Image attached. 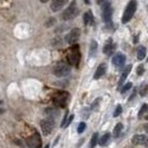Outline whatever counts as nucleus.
I'll return each mask as SVG.
<instances>
[{
  "label": "nucleus",
  "mask_w": 148,
  "mask_h": 148,
  "mask_svg": "<svg viewBox=\"0 0 148 148\" xmlns=\"http://www.w3.org/2000/svg\"><path fill=\"white\" fill-rule=\"evenodd\" d=\"M79 37H80V30L78 29V28H74V29L70 30L68 32V35L66 36V42L71 45V46H74L79 40Z\"/></svg>",
  "instance_id": "nucleus-8"
},
{
  "label": "nucleus",
  "mask_w": 148,
  "mask_h": 148,
  "mask_svg": "<svg viewBox=\"0 0 148 148\" xmlns=\"http://www.w3.org/2000/svg\"><path fill=\"white\" fill-rule=\"evenodd\" d=\"M98 133H95L92 135V137H91V139H90V144H89V148H95L97 145V143H98Z\"/></svg>",
  "instance_id": "nucleus-21"
},
{
  "label": "nucleus",
  "mask_w": 148,
  "mask_h": 148,
  "mask_svg": "<svg viewBox=\"0 0 148 148\" xmlns=\"http://www.w3.org/2000/svg\"><path fill=\"white\" fill-rule=\"evenodd\" d=\"M84 23H85L86 26L94 23V16H92V12H91L90 10H88V11L84 15Z\"/></svg>",
  "instance_id": "nucleus-16"
},
{
  "label": "nucleus",
  "mask_w": 148,
  "mask_h": 148,
  "mask_svg": "<svg viewBox=\"0 0 148 148\" xmlns=\"http://www.w3.org/2000/svg\"><path fill=\"white\" fill-rule=\"evenodd\" d=\"M132 87H133V84H132V82H127L126 85L120 89V92H121V94H125V92H127V91L132 88Z\"/></svg>",
  "instance_id": "nucleus-23"
},
{
  "label": "nucleus",
  "mask_w": 148,
  "mask_h": 148,
  "mask_svg": "<svg viewBox=\"0 0 148 148\" xmlns=\"http://www.w3.org/2000/svg\"><path fill=\"white\" fill-rule=\"evenodd\" d=\"M132 69H133V66H132V65H128V66L124 69V71H123V74H121V76H120V79H119V82H118L119 88L121 87V85H123V84H124V82L126 80V78L128 77V75L130 74Z\"/></svg>",
  "instance_id": "nucleus-15"
},
{
  "label": "nucleus",
  "mask_w": 148,
  "mask_h": 148,
  "mask_svg": "<svg viewBox=\"0 0 148 148\" xmlns=\"http://www.w3.org/2000/svg\"><path fill=\"white\" fill-rule=\"evenodd\" d=\"M80 58H82V53H80L79 46L78 45L71 46V49H70V51L68 52V56H67L69 66L78 67L79 66V62H80Z\"/></svg>",
  "instance_id": "nucleus-1"
},
{
  "label": "nucleus",
  "mask_w": 148,
  "mask_h": 148,
  "mask_svg": "<svg viewBox=\"0 0 148 148\" xmlns=\"http://www.w3.org/2000/svg\"><path fill=\"white\" fill-rule=\"evenodd\" d=\"M69 100V94L67 91H58L53 97V103L58 107L65 108Z\"/></svg>",
  "instance_id": "nucleus-5"
},
{
  "label": "nucleus",
  "mask_w": 148,
  "mask_h": 148,
  "mask_svg": "<svg viewBox=\"0 0 148 148\" xmlns=\"http://www.w3.org/2000/svg\"><path fill=\"white\" fill-rule=\"evenodd\" d=\"M78 15V8H77V3L76 1H73L67 9L64 10V12L61 14V19L62 20H71L74 19L76 16Z\"/></svg>",
  "instance_id": "nucleus-4"
},
{
  "label": "nucleus",
  "mask_w": 148,
  "mask_h": 148,
  "mask_svg": "<svg viewBox=\"0 0 148 148\" xmlns=\"http://www.w3.org/2000/svg\"><path fill=\"white\" fill-rule=\"evenodd\" d=\"M146 139H147V137H146L145 135L138 134V135H135L133 138H132V143H133V145L139 146V145H144Z\"/></svg>",
  "instance_id": "nucleus-14"
},
{
  "label": "nucleus",
  "mask_w": 148,
  "mask_h": 148,
  "mask_svg": "<svg viewBox=\"0 0 148 148\" xmlns=\"http://www.w3.org/2000/svg\"><path fill=\"white\" fill-rule=\"evenodd\" d=\"M123 129H124V125H123L121 123H118L116 126L114 127V130H112V135H114V137H115V138L119 137V135L121 134Z\"/></svg>",
  "instance_id": "nucleus-18"
},
{
  "label": "nucleus",
  "mask_w": 148,
  "mask_h": 148,
  "mask_svg": "<svg viewBox=\"0 0 148 148\" xmlns=\"http://www.w3.org/2000/svg\"><path fill=\"white\" fill-rule=\"evenodd\" d=\"M144 71H145V68L143 65H139V66L137 67V75L138 76H141V75L144 74Z\"/></svg>",
  "instance_id": "nucleus-28"
},
{
  "label": "nucleus",
  "mask_w": 148,
  "mask_h": 148,
  "mask_svg": "<svg viewBox=\"0 0 148 148\" xmlns=\"http://www.w3.org/2000/svg\"><path fill=\"white\" fill-rule=\"evenodd\" d=\"M115 50H116V44L112 41L111 38H109L105 42V46L104 48H103V52H104L105 55H107V56H111L115 52Z\"/></svg>",
  "instance_id": "nucleus-10"
},
{
  "label": "nucleus",
  "mask_w": 148,
  "mask_h": 148,
  "mask_svg": "<svg viewBox=\"0 0 148 148\" xmlns=\"http://www.w3.org/2000/svg\"><path fill=\"white\" fill-rule=\"evenodd\" d=\"M101 15H103V20L106 23H110L111 17H112V7H111L110 2H104Z\"/></svg>",
  "instance_id": "nucleus-9"
},
{
  "label": "nucleus",
  "mask_w": 148,
  "mask_h": 148,
  "mask_svg": "<svg viewBox=\"0 0 148 148\" xmlns=\"http://www.w3.org/2000/svg\"><path fill=\"white\" fill-rule=\"evenodd\" d=\"M147 61H148V58H147Z\"/></svg>",
  "instance_id": "nucleus-35"
},
{
  "label": "nucleus",
  "mask_w": 148,
  "mask_h": 148,
  "mask_svg": "<svg viewBox=\"0 0 148 148\" xmlns=\"http://www.w3.org/2000/svg\"><path fill=\"white\" fill-rule=\"evenodd\" d=\"M145 119H146V120H148V115H147V116H145Z\"/></svg>",
  "instance_id": "nucleus-34"
},
{
  "label": "nucleus",
  "mask_w": 148,
  "mask_h": 148,
  "mask_svg": "<svg viewBox=\"0 0 148 148\" xmlns=\"http://www.w3.org/2000/svg\"><path fill=\"white\" fill-rule=\"evenodd\" d=\"M121 112H123V107H121L120 105H118V106L116 107L115 111H114V117H118Z\"/></svg>",
  "instance_id": "nucleus-26"
},
{
  "label": "nucleus",
  "mask_w": 148,
  "mask_h": 148,
  "mask_svg": "<svg viewBox=\"0 0 148 148\" xmlns=\"http://www.w3.org/2000/svg\"><path fill=\"white\" fill-rule=\"evenodd\" d=\"M67 117H68V111H66V114H65V116H64V119H62V121H61V127H66V124H67Z\"/></svg>",
  "instance_id": "nucleus-29"
},
{
  "label": "nucleus",
  "mask_w": 148,
  "mask_h": 148,
  "mask_svg": "<svg viewBox=\"0 0 148 148\" xmlns=\"http://www.w3.org/2000/svg\"><path fill=\"white\" fill-rule=\"evenodd\" d=\"M85 129H86V123H80L79 125H78V128H77V132H78V134H82L84 132H85Z\"/></svg>",
  "instance_id": "nucleus-25"
},
{
  "label": "nucleus",
  "mask_w": 148,
  "mask_h": 148,
  "mask_svg": "<svg viewBox=\"0 0 148 148\" xmlns=\"http://www.w3.org/2000/svg\"><path fill=\"white\" fill-rule=\"evenodd\" d=\"M44 148H49V145H46V146H45Z\"/></svg>",
  "instance_id": "nucleus-33"
},
{
  "label": "nucleus",
  "mask_w": 148,
  "mask_h": 148,
  "mask_svg": "<svg viewBox=\"0 0 148 148\" xmlns=\"http://www.w3.org/2000/svg\"><path fill=\"white\" fill-rule=\"evenodd\" d=\"M58 109H56V108H48V109H46V114H47V116H48V118H51V117H56V116H58Z\"/></svg>",
  "instance_id": "nucleus-19"
},
{
  "label": "nucleus",
  "mask_w": 148,
  "mask_h": 148,
  "mask_svg": "<svg viewBox=\"0 0 148 148\" xmlns=\"http://www.w3.org/2000/svg\"><path fill=\"white\" fill-rule=\"evenodd\" d=\"M144 129H145V132H146V133L148 134V123H147V124H145V125H144Z\"/></svg>",
  "instance_id": "nucleus-31"
},
{
  "label": "nucleus",
  "mask_w": 148,
  "mask_h": 148,
  "mask_svg": "<svg viewBox=\"0 0 148 148\" xmlns=\"http://www.w3.org/2000/svg\"><path fill=\"white\" fill-rule=\"evenodd\" d=\"M106 71H107V65H106V62H101L97 67L96 71L94 74V79H100L106 74Z\"/></svg>",
  "instance_id": "nucleus-13"
},
{
  "label": "nucleus",
  "mask_w": 148,
  "mask_h": 148,
  "mask_svg": "<svg viewBox=\"0 0 148 148\" xmlns=\"http://www.w3.org/2000/svg\"><path fill=\"white\" fill-rule=\"evenodd\" d=\"M73 120H74V115H70V117H69V118H68V120H67L66 127L68 126V125H70V123H71ZM66 127H65V128H66Z\"/></svg>",
  "instance_id": "nucleus-30"
},
{
  "label": "nucleus",
  "mask_w": 148,
  "mask_h": 148,
  "mask_svg": "<svg viewBox=\"0 0 148 148\" xmlns=\"http://www.w3.org/2000/svg\"><path fill=\"white\" fill-rule=\"evenodd\" d=\"M111 62H112L114 66L123 67L124 66V64L126 62V56H125L124 53H121V52H118V53H116V55L112 57Z\"/></svg>",
  "instance_id": "nucleus-11"
},
{
  "label": "nucleus",
  "mask_w": 148,
  "mask_h": 148,
  "mask_svg": "<svg viewBox=\"0 0 148 148\" xmlns=\"http://www.w3.org/2000/svg\"><path fill=\"white\" fill-rule=\"evenodd\" d=\"M67 3V0H52L50 2V9L53 12L59 11L60 9L65 7V5Z\"/></svg>",
  "instance_id": "nucleus-12"
},
{
  "label": "nucleus",
  "mask_w": 148,
  "mask_h": 148,
  "mask_svg": "<svg viewBox=\"0 0 148 148\" xmlns=\"http://www.w3.org/2000/svg\"><path fill=\"white\" fill-rule=\"evenodd\" d=\"M137 10V1L135 0H130L128 3H127L126 8L124 10V14L121 17V22L123 23H127L132 20V18L134 17L135 12Z\"/></svg>",
  "instance_id": "nucleus-2"
},
{
  "label": "nucleus",
  "mask_w": 148,
  "mask_h": 148,
  "mask_svg": "<svg viewBox=\"0 0 148 148\" xmlns=\"http://www.w3.org/2000/svg\"><path fill=\"white\" fill-rule=\"evenodd\" d=\"M140 96L141 97H144V96H146V95H148V84H146V85H144L143 87H141L140 89Z\"/></svg>",
  "instance_id": "nucleus-24"
},
{
  "label": "nucleus",
  "mask_w": 148,
  "mask_h": 148,
  "mask_svg": "<svg viewBox=\"0 0 148 148\" xmlns=\"http://www.w3.org/2000/svg\"><path fill=\"white\" fill-rule=\"evenodd\" d=\"M70 71H71L70 66L67 62H64V61L58 62L56 66L53 67V69H52V74L55 75L56 77H58V78H64V77L69 76Z\"/></svg>",
  "instance_id": "nucleus-3"
},
{
  "label": "nucleus",
  "mask_w": 148,
  "mask_h": 148,
  "mask_svg": "<svg viewBox=\"0 0 148 148\" xmlns=\"http://www.w3.org/2000/svg\"><path fill=\"white\" fill-rule=\"evenodd\" d=\"M53 126H55V121L51 118H45L40 121V127L44 136H49L53 129Z\"/></svg>",
  "instance_id": "nucleus-6"
},
{
  "label": "nucleus",
  "mask_w": 148,
  "mask_h": 148,
  "mask_svg": "<svg viewBox=\"0 0 148 148\" xmlns=\"http://www.w3.org/2000/svg\"><path fill=\"white\" fill-rule=\"evenodd\" d=\"M147 55V50H146V47L144 46H139L137 48V59L138 60H144L145 57Z\"/></svg>",
  "instance_id": "nucleus-17"
},
{
  "label": "nucleus",
  "mask_w": 148,
  "mask_h": 148,
  "mask_svg": "<svg viewBox=\"0 0 148 148\" xmlns=\"http://www.w3.org/2000/svg\"><path fill=\"white\" fill-rule=\"evenodd\" d=\"M26 144L30 148H41V137L39 133L35 130L34 135L26 139Z\"/></svg>",
  "instance_id": "nucleus-7"
},
{
  "label": "nucleus",
  "mask_w": 148,
  "mask_h": 148,
  "mask_svg": "<svg viewBox=\"0 0 148 148\" xmlns=\"http://www.w3.org/2000/svg\"><path fill=\"white\" fill-rule=\"evenodd\" d=\"M97 48H98V44H97L96 40H91L90 41V56H94L95 52L97 51Z\"/></svg>",
  "instance_id": "nucleus-22"
},
{
  "label": "nucleus",
  "mask_w": 148,
  "mask_h": 148,
  "mask_svg": "<svg viewBox=\"0 0 148 148\" xmlns=\"http://www.w3.org/2000/svg\"><path fill=\"white\" fill-rule=\"evenodd\" d=\"M146 110H148V105L147 104H144L143 106H141V109L139 110V114H138V116H139V117H141V116L144 115V112H145Z\"/></svg>",
  "instance_id": "nucleus-27"
},
{
  "label": "nucleus",
  "mask_w": 148,
  "mask_h": 148,
  "mask_svg": "<svg viewBox=\"0 0 148 148\" xmlns=\"http://www.w3.org/2000/svg\"><path fill=\"white\" fill-rule=\"evenodd\" d=\"M144 146L148 148V137H147V139H146V141H145V144H144Z\"/></svg>",
  "instance_id": "nucleus-32"
},
{
  "label": "nucleus",
  "mask_w": 148,
  "mask_h": 148,
  "mask_svg": "<svg viewBox=\"0 0 148 148\" xmlns=\"http://www.w3.org/2000/svg\"><path fill=\"white\" fill-rule=\"evenodd\" d=\"M109 139H110V133H106L104 136L100 138V140H99V145H100V146H105V145L109 141Z\"/></svg>",
  "instance_id": "nucleus-20"
}]
</instances>
